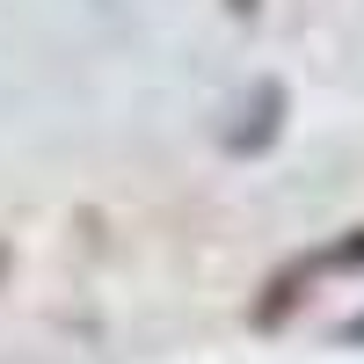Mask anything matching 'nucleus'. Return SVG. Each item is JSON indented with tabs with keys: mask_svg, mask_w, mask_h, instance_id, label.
<instances>
[{
	"mask_svg": "<svg viewBox=\"0 0 364 364\" xmlns=\"http://www.w3.org/2000/svg\"><path fill=\"white\" fill-rule=\"evenodd\" d=\"M277 124H284V87L277 80H262L248 102H240V117L226 124V154H262L269 139H277Z\"/></svg>",
	"mask_w": 364,
	"mask_h": 364,
	"instance_id": "1",
	"label": "nucleus"
},
{
	"mask_svg": "<svg viewBox=\"0 0 364 364\" xmlns=\"http://www.w3.org/2000/svg\"><path fill=\"white\" fill-rule=\"evenodd\" d=\"M321 262H328V255H314V262H291L284 277L269 284V299H255V314H248V321H255V328H277V321L299 306V284H314V269H321ZM328 269H336V262H328Z\"/></svg>",
	"mask_w": 364,
	"mask_h": 364,
	"instance_id": "2",
	"label": "nucleus"
}]
</instances>
